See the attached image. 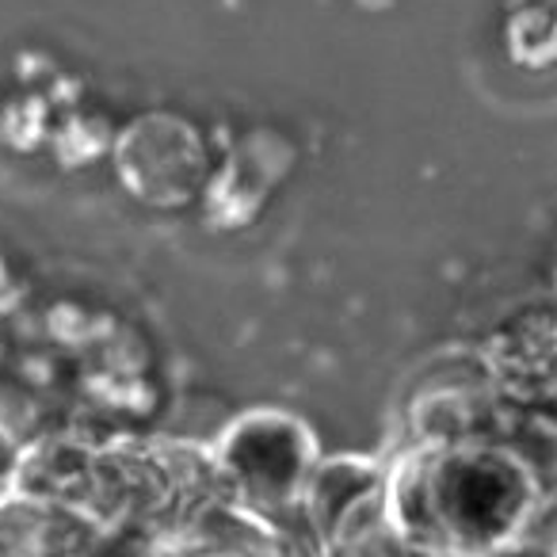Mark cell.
<instances>
[{"label":"cell","instance_id":"cell-1","mask_svg":"<svg viewBox=\"0 0 557 557\" xmlns=\"http://www.w3.org/2000/svg\"><path fill=\"white\" fill-rule=\"evenodd\" d=\"M222 473L256 504H290L310 488L313 440L287 417H248L222 440Z\"/></svg>","mask_w":557,"mask_h":557}]
</instances>
